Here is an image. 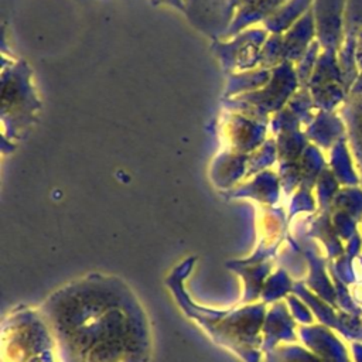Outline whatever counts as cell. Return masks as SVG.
<instances>
[{
  "label": "cell",
  "mask_w": 362,
  "mask_h": 362,
  "mask_svg": "<svg viewBox=\"0 0 362 362\" xmlns=\"http://www.w3.org/2000/svg\"><path fill=\"white\" fill-rule=\"evenodd\" d=\"M352 349H354L355 362H362V345L361 344H354Z\"/></svg>",
  "instance_id": "3"
},
{
  "label": "cell",
  "mask_w": 362,
  "mask_h": 362,
  "mask_svg": "<svg viewBox=\"0 0 362 362\" xmlns=\"http://www.w3.org/2000/svg\"><path fill=\"white\" fill-rule=\"evenodd\" d=\"M59 362H147V314L120 279L88 274L54 291L38 308Z\"/></svg>",
  "instance_id": "1"
},
{
  "label": "cell",
  "mask_w": 362,
  "mask_h": 362,
  "mask_svg": "<svg viewBox=\"0 0 362 362\" xmlns=\"http://www.w3.org/2000/svg\"><path fill=\"white\" fill-rule=\"evenodd\" d=\"M59 361L54 337L40 310H24L7 318L3 327L1 362Z\"/></svg>",
  "instance_id": "2"
}]
</instances>
